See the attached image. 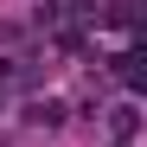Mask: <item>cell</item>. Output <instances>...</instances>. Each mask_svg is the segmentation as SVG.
<instances>
[{"instance_id":"cell-3","label":"cell","mask_w":147,"mask_h":147,"mask_svg":"<svg viewBox=\"0 0 147 147\" xmlns=\"http://www.w3.org/2000/svg\"><path fill=\"white\" fill-rule=\"evenodd\" d=\"M109 128H115V134H134V102H121V109L109 115Z\"/></svg>"},{"instance_id":"cell-1","label":"cell","mask_w":147,"mask_h":147,"mask_svg":"<svg viewBox=\"0 0 147 147\" xmlns=\"http://www.w3.org/2000/svg\"><path fill=\"white\" fill-rule=\"evenodd\" d=\"M32 128H58V121H64V102H32Z\"/></svg>"},{"instance_id":"cell-2","label":"cell","mask_w":147,"mask_h":147,"mask_svg":"<svg viewBox=\"0 0 147 147\" xmlns=\"http://www.w3.org/2000/svg\"><path fill=\"white\" fill-rule=\"evenodd\" d=\"M115 77L134 90V83H141V58H134V51H121V58H115Z\"/></svg>"},{"instance_id":"cell-4","label":"cell","mask_w":147,"mask_h":147,"mask_svg":"<svg viewBox=\"0 0 147 147\" xmlns=\"http://www.w3.org/2000/svg\"><path fill=\"white\" fill-rule=\"evenodd\" d=\"M115 147H128V141H115Z\"/></svg>"}]
</instances>
